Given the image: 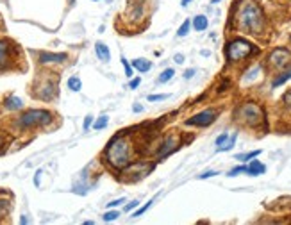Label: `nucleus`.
Returning a JSON list of instances; mask_svg holds the SVG:
<instances>
[{"mask_svg": "<svg viewBox=\"0 0 291 225\" xmlns=\"http://www.w3.org/2000/svg\"><path fill=\"white\" fill-rule=\"evenodd\" d=\"M52 122V112L47 109H29L25 111L21 116H18L16 120V127L20 130H27L32 127H39V125H47V123Z\"/></svg>", "mask_w": 291, "mask_h": 225, "instance_id": "5", "label": "nucleus"}, {"mask_svg": "<svg viewBox=\"0 0 291 225\" xmlns=\"http://www.w3.org/2000/svg\"><path fill=\"white\" fill-rule=\"evenodd\" d=\"M191 2V0H183V2H181V4H183V7H186L188 6V4H190Z\"/></svg>", "mask_w": 291, "mask_h": 225, "instance_id": "40", "label": "nucleus"}, {"mask_svg": "<svg viewBox=\"0 0 291 225\" xmlns=\"http://www.w3.org/2000/svg\"><path fill=\"white\" fill-rule=\"evenodd\" d=\"M93 125V116L92 115H88L84 118V130H89V127Z\"/></svg>", "mask_w": 291, "mask_h": 225, "instance_id": "32", "label": "nucleus"}, {"mask_svg": "<svg viewBox=\"0 0 291 225\" xmlns=\"http://www.w3.org/2000/svg\"><path fill=\"white\" fill-rule=\"evenodd\" d=\"M145 13H147V7H145L143 0H129L125 9V18L130 24H138L140 20H143Z\"/></svg>", "mask_w": 291, "mask_h": 225, "instance_id": "8", "label": "nucleus"}, {"mask_svg": "<svg viewBox=\"0 0 291 225\" xmlns=\"http://www.w3.org/2000/svg\"><path fill=\"white\" fill-rule=\"evenodd\" d=\"M216 175H218V172H214V170H209V172L200 173L198 179H200V181H204V179H209V177H216Z\"/></svg>", "mask_w": 291, "mask_h": 225, "instance_id": "29", "label": "nucleus"}, {"mask_svg": "<svg viewBox=\"0 0 291 225\" xmlns=\"http://www.w3.org/2000/svg\"><path fill=\"white\" fill-rule=\"evenodd\" d=\"M190 27H191V21L190 20L183 21V25H181L179 31H177V36H179V38H184V36H188V34H190Z\"/></svg>", "mask_w": 291, "mask_h": 225, "instance_id": "23", "label": "nucleus"}, {"mask_svg": "<svg viewBox=\"0 0 291 225\" xmlns=\"http://www.w3.org/2000/svg\"><path fill=\"white\" fill-rule=\"evenodd\" d=\"M68 2H70V4H74V2H75V0H68Z\"/></svg>", "mask_w": 291, "mask_h": 225, "instance_id": "43", "label": "nucleus"}, {"mask_svg": "<svg viewBox=\"0 0 291 225\" xmlns=\"http://www.w3.org/2000/svg\"><path fill=\"white\" fill-rule=\"evenodd\" d=\"M4 106H6V109H9V111H18L24 107V100L16 95H9L6 100H4Z\"/></svg>", "mask_w": 291, "mask_h": 225, "instance_id": "15", "label": "nucleus"}, {"mask_svg": "<svg viewBox=\"0 0 291 225\" xmlns=\"http://www.w3.org/2000/svg\"><path fill=\"white\" fill-rule=\"evenodd\" d=\"M41 170H38V172H36V175H34V186L36 188H39V181H41Z\"/></svg>", "mask_w": 291, "mask_h": 225, "instance_id": "34", "label": "nucleus"}, {"mask_svg": "<svg viewBox=\"0 0 291 225\" xmlns=\"http://www.w3.org/2000/svg\"><path fill=\"white\" fill-rule=\"evenodd\" d=\"M266 25L263 7L257 0H241L234 14V27L245 34H259Z\"/></svg>", "mask_w": 291, "mask_h": 225, "instance_id": "1", "label": "nucleus"}, {"mask_svg": "<svg viewBox=\"0 0 291 225\" xmlns=\"http://www.w3.org/2000/svg\"><path fill=\"white\" fill-rule=\"evenodd\" d=\"M132 141L125 134H118L109 141L107 148H105L104 155L105 161L113 166L115 170H125L132 163Z\"/></svg>", "mask_w": 291, "mask_h": 225, "instance_id": "2", "label": "nucleus"}, {"mask_svg": "<svg viewBox=\"0 0 291 225\" xmlns=\"http://www.w3.org/2000/svg\"><path fill=\"white\" fill-rule=\"evenodd\" d=\"M211 2H213V4H218V2H221V0H211Z\"/></svg>", "mask_w": 291, "mask_h": 225, "instance_id": "42", "label": "nucleus"}, {"mask_svg": "<svg viewBox=\"0 0 291 225\" xmlns=\"http://www.w3.org/2000/svg\"><path fill=\"white\" fill-rule=\"evenodd\" d=\"M2 145H4V138L0 136V147H2Z\"/></svg>", "mask_w": 291, "mask_h": 225, "instance_id": "41", "label": "nucleus"}, {"mask_svg": "<svg viewBox=\"0 0 291 225\" xmlns=\"http://www.w3.org/2000/svg\"><path fill=\"white\" fill-rule=\"evenodd\" d=\"M236 140H238V132L231 134V136H229V140L225 141V143L221 145L220 148H218V152H229V150H232V148H234V145H236Z\"/></svg>", "mask_w": 291, "mask_h": 225, "instance_id": "19", "label": "nucleus"}, {"mask_svg": "<svg viewBox=\"0 0 291 225\" xmlns=\"http://www.w3.org/2000/svg\"><path fill=\"white\" fill-rule=\"evenodd\" d=\"M170 95H165V93H161V95H148V100L150 102H158V100H165V99H168Z\"/></svg>", "mask_w": 291, "mask_h": 225, "instance_id": "30", "label": "nucleus"}, {"mask_svg": "<svg viewBox=\"0 0 291 225\" xmlns=\"http://www.w3.org/2000/svg\"><path fill=\"white\" fill-rule=\"evenodd\" d=\"M218 118V111L216 109H204L198 115L191 116L186 120V125H195V127H209L213 122H216Z\"/></svg>", "mask_w": 291, "mask_h": 225, "instance_id": "7", "label": "nucleus"}, {"mask_svg": "<svg viewBox=\"0 0 291 225\" xmlns=\"http://www.w3.org/2000/svg\"><path fill=\"white\" fill-rule=\"evenodd\" d=\"M123 202H125V198H118V200H113V202H109V206L107 208H118L120 204H123Z\"/></svg>", "mask_w": 291, "mask_h": 225, "instance_id": "33", "label": "nucleus"}, {"mask_svg": "<svg viewBox=\"0 0 291 225\" xmlns=\"http://www.w3.org/2000/svg\"><path fill=\"white\" fill-rule=\"evenodd\" d=\"M122 64H123V68H125V75H127V77H132V75H134V68H132V64L127 61L125 56H122Z\"/></svg>", "mask_w": 291, "mask_h": 225, "instance_id": "25", "label": "nucleus"}, {"mask_svg": "<svg viewBox=\"0 0 291 225\" xmlns=\"http://www.w3.org/2000/svg\"><path fill=\"white\" fill-rule=\"evenodd\" d=\"M191 25H193L195 31L202 32L207 29V25H209V20H207V16H204V14H196L193 18V21H191Z\"/></svg>", "mask_w": 291, "mask_h": 225, "instance_id": "17", "label": "nucleus"}, {"mask_svg": "<svg viewBox=\"0 0 291 225\" xmlns=\"http://www.w3.org/2000/svg\"><path fill=\"white\" fill-rule=\"evenodd\" d=\"M284 104L291 109V92H288V93H286V95H284Z\"/></svg>", "mask_w": 291, "mask_h": 225, "instance_id": "36", "label": "nucleus"}, {"mask_svg": "<svg viewBox=\"0 0 291 225\" xmlns=\"http://www.w3.org/2000/svg\"><path fill=\"white\" fill-rule=\"evenodd\" d=\"M264 172H266V166H264L261 161H257V159H252V161H250V165L247 166V173H249V175H252V177L263 175Z\"/></svg>", "mask_w": 291, "mask_h": 225, "instance_id": "13", "label": "nucleus"}, {"mask_svg": "<svg viewBox=\"0 0 291 225\" xmlns=\"http://www.w3.org/2000/svg\"><path fill=\"white\" fill-rule=\"evenodd\" d=\"M95 54L102 63H109V61H111V50H109V47L105 45V43L102 41L95 43Z\"/></svg>", "mask_w": 291, "mask_h": 225, "instance_id": "12", "label": "nucleus"}, {"mask_svg": "<svg viewBox=\"0 0 291 225\" xmlns=\"http://www.w3.org/2000/svg\"><path fill=\"white\" fill-rule=\"evenodd\" d=\"M140 84H141V79H140V77H134V79H130V82H129V88H130V89H136Z\"/></svg>", "mask_w": 291, "mask_h": 225, "instance_id": "31", "label": "nucleus"}, {"mask_svg": "<svg viewBox=\"0 0 291 225\" xmlns=\"http://www.w3.org/2000/svg\"><path fill=\"white\" fill-rule=\"evenodd\" d=\"M118 216H120V213L115 211V209H111V211H107L104 216H102V220H104V222H115Z\"/></svg>", "mask_w": 291, "mask_h": 225, "instance_id": "26", "label": "nucleus"}, {"mask_svg": "<svg viewBox=\"0 0 291 225\" xmlns=\"http://www.w3.org/2000/svg\"><path fill=\"white\" fill-rule=\"evenodd\" d=\"M132 111H136V112H138V111H143V107H141V106H138V104H136V106L132 107Z\"/></svg>", "mask_w": 291, "mask_h": 225, "instance_id": "39", "label": "nucleus"}, {"mask_svg": "<svg viewBox=\"0 0 291 225\" xmlns=\"http://www.w3.org/2000/svg\"><path fill=\"white\" fill-rule=\"evenodd\" d=\"M66 86L72 89V92H81V89H82V81L77 77V75H74V77H70V79H68Z\"/></svg>", "mask_w": 291, "mask_h": 225, "instance_id": "20", "label": "nucleus"}, {"mask_svg": "<svg viewBox=\"0 0 291 225\" xmlns=\"http://www.w3.org/2000/svg\"><path fill=\"white\" fill-rule=\"evenodd\" d=\"M291 79V64H289V68H286L282 74H279L277 77L272 81V88H279V86H282V84H286Z\"/></svg>", "mask_w": 291, "mask_h": 225, "instance_id": "16", "label": "nucleus"}, {"mask_svg": "<svg viewBox=\"0 0 291 225\" xmlns=\"http://www.w3.org/2000/svg\"><path fill=\"white\" fill-rule=\"evenodd\" d=\"M154 200H155V197L152 198V200H148V202H147V204H145V206H141V208L138 209V211H134L132 218H140V216L143 215V213H147V211H148V208H150V206L154 204Z\"/></svg>", "mask_w": 291, "mask_h": 225, "instance_id": "24", "label": "nucleus"}, {"mask_svg": "<svg viewBox=\"0 0 291 225\" xmlns=\"http://www.w3.org/2000/svg\"><path fill=\"white\" fill-rule=\"evenodd\" d=\"M68 59L66 54L63 52H39L38 61L41 64H54V63H64Z\"/></svg>", "mask_w": 291, "mask_h": 225, "instance_id": "10", "label": "nucleus"}, {"mask_svg": "<svg viewBox=\"0 0 291 225\" xmlns=\"http://www.w3.org/2000/svg\"><path fill=\"white\" fill-rule=\"evenodd\" d=\"M234 118L238 120L239 123H243V125L257 129V127H261L264 123V111L259 104L245 102L236 109Z\"/></svg>", "mask_w": 291, "mask_h": 225, "instance_id": "3", "label": "nucleus"}, {"mask_svg": "<svg viewBox=\"0 0 291 225\" xmlns=\"http://www.w3.org/2000/svg\"><path fill=\"white\" fill-rule=\"evenodd\" d=\"M259 52L256 49V45L249 41L245 38H234L227 43L225 47V57H227L229 63H239V61H245L247 57H250L252 54Z\"/></svg>", "mask_w": 291, "mask_h": 225, "instance_id": "4", "label": "nucleus"}, {"mask_svg": "<svg viewBox=\"0 0 291 225\" xmlns=\"http://www.w3.org/2000/svg\"><path fill=\"white\" fill-rule=\"evenodd\" d=\"M173 75H175V72H173V68H166V70H163V72H161V75H159V79H158V81L161 82V84H165V82L172 81V79H173Z\"/></svg>", "mask_w": 291, "mask_h": 225, "instance_id": "21", "label": "nucleus"}, {"mask_svg": "<svg viewBox=\"0 0 291 225\" xmlns=\"http://www.w3.org/2000/svg\"><path fill=\"white\" fill-rule=\"evenodd\" d=\"M179 138L175 136V134H170V136H166V140L163 141L161 145H159V150H158V158L159 159H165L168 158L172 152H175L177 148H179Z\"/></svg>", "mask_w": 291, "mask_h": 225, "instance_id": "9", "label": "nucleus"}, {"mask_svg": "<svg viewBox=\"0 0 291 225\" xmlns=\"http://www.w3.org/2000/svg\"><path fill=\"white\" fill-rule=\"evenodd\" d=\"M138 206H140V202H138V200H132V202H130V204H127V206H125V211H132V209H134V208H138Z\"/></svg>", "mask_w": 291, "mask_h": 225, "instance_id": "35", "label": "nucleus"}, {"mask_svg": "<svg viewBox=\"0 0 291 225\" xmlns=\"http://www.w3.org/2000/svg\"><path fill=\"white\" fill-rule=\"evenodd\" d=\"M130 64H132L134 70H138L140 74H147L148 70H152V61L145 59V57H138V59H134Z\"/></svg>", "mask_w": 291, "mask_h": 225, "instance_id": "14", "label": "nucleus"}, {"mask_svg": "<svg viewBox=\"0 0 291 225\" xmlns=\"http://www.w3.org/2000/svg\"><path fill=\"white\" fill-rule=\"evenodd\" d=\"M11 61V43L6 39H0V70L6 68Z\"/></svg>", "mask_w": 291, "mask_h": 225, "instance_id": "11", "label": "nucleus"}, {"mask_svg": "<svg viewBox=\"0 0 291 225\" xmlns=\"http://www.w3.org/2000/svg\"><path fill=\"white\" fill-rule=\"evenodd\" d=\"M93 2H98V0H93Z\"/></svg>", "mask_w": 291, "mask_h": 225, "instance_id": "44", "label": "nucleus"}, {"mask_svg": "<svg viewBox=\"0 0 291 225\" xmlns=\"http://www.w3.org/2000/svg\"><path fill=\"white\" fill-rule=\"evenodd\" d=\"M259 154H261V150L257 148V150H250V152H243V154H238L234 159H238V161H241V163H247V161H252V159H256Z\"/></svg>", "mask_w": 291, "mask_h": 225, "instance_id": "18", "label": "nucleus"}, {"mask_svg": "<svg viewBox=\"0 0 291 225\" xmlns=\"http://www.w3.org/2000/svg\"><path fill=\"white\" fill-rule=\"evenodd\" d=\"M195 75V70H186V74H184V79H191Z\"/></svg>", "mask_w": 291, "mask_h": 225, "instance_id": "37", "label": "nucleus"}, {"mask_svg": "<svg viewBox=\"0 0 291 225\" xmlns=\"http://www.w3.org/2000/svg\"><path fill=\"white\" fill-rule=\"evenodd\" d=\"M175 63H184V56H181V54H177V56H175Z\"/></svg>", "mask_w": 291, "mask_h": 225, "instance_id": "38", "label": "nucleus"}, {"mask_svg": "<svg viewBox=\"0 0 291 225\" xmlns=\"http://www.w3.org/2000/svg\"><path fill=\"white\" fill-rule=\"evenodd\" d=\"M107 123H109V116L102 115V116H98V120H97L95 123H93V129H95V130H102L105 125H107Z\"/></svg>", "mask_w": 291, "mask_h": 225, "instance_id": "22", "label": "nucleus"}, {"mask_svg": "<svg viewBox=\"0 0 291 225\" xmlns=\"http://www.w3.org/2000/svg\"><path fill=\"white\" fill-rule=\"evenodd\" d=\"M291 63V52L286 47H277L268 54V66L274 70H281V68L288 66Z\"/></svg>", "mask_w": 291, "mask_h": 225, "instance_id": "6", "label": "nucleus"}, {"mask_svg": "<svg viewBox=\"0 0 291 225\" xmlns=\"http://www.w3.org/2000/svg\"><path fill=\"white\" fill-rule=\"evenodd\" d=\"M239 173H247V166H245V165L236 166V168H232L231 172L227 173V177H236V175H239Z\"/></svg>", "mask_w": 291, "mask_h": 225, "instance_id": "27", "label": "nucleus"}, {"mask_svg": "<svg viewBox=\"0 0 291 225\" xmlns=\"http://www.w3.org/2000/svg\"><path fill=\"white\" fill-rule=\"evenodd\" d=\"M229 136H231V134H229V132H223V134H220V136L216 138V141H214V145H216V150L221 147V145L225 143V141L229 140Z\"/></svg>", "mask_w": 291, "mask_h": 225, "instance_id": "28", "label": "nucleus"}]
</instances>
